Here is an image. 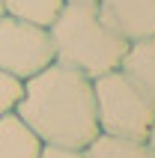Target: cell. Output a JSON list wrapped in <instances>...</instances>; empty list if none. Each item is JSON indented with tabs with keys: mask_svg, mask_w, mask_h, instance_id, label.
Instances as JSON below:
<instances>
[{
	"mask_svg": "<svg viewBox=\"0 0 155 158\" xmlns=\"http://www.w3.org/2000/svg\"><path fill=\"white\" fill-rule=\"evenodd\" d=\"M15 114L42 143L86 149L98 137L93 81L63 63H51L24 81Z\"/></svg>",
	"mask_w": 155,
	"mask_h": 158,
	"instance_id": "1",
	"label": "cell"
},
{
	"mask_svg": "<svg viewBox=\"0 0 155 158\" xmlns=\"http://www.w3.org/2000/svg\"><path fill=\"white\" fill-rule=\"evenodd\" d=\"M48 33L54 45V63H63L90 81L119 69L128 51V42L102 21L95 3H63Z\"/></svg>",
	"mask_w": 155,
	"mask_h": 158,
	"instance_id": "2",
	"label": "cell"
},
{
	"mask_svg": "<svg viewBox=\"0 0 155 158\" xmlns=\"http://www.w3.org/2000/svg\"><path fill=\"white\" fill-rule=\"evenodd\" d=\"M93 98H95L98 134L146 140L149 128L155 123V105L119 69L93 81Z\"/></svg>",
	"mask_w": 155,
	"mask_h": 158,
	"instance_id": "3",
	"label": "cell"
},
{
	"mask_svg": "<svg viewBox=\"0 0 155 158\" xmlns=\"http://www.w3.org/2000/svg\"><path fill=\"white\" fill-rule=\"evenodd\" d=\"M54 63L51 33L45 27L0 15V72L27 81Z\"/></svg>",
	"mask_w": 155,
	"mask_h": 158,
	"instance_id": "4",
	"label": "cell"
},
{
	"mask_svg": "<svg viewBox=\"0 0 155 158\" xmlns=\"http://www.w3.org/2000/svg\"><path fill=\"white\" fill-rule=\"evenodd\" d=\"M95 9L104 24L125 42L155 36V0H95Z\"/></svg>",
	"mask_w": 155,
	"mask_h": 158,
	"instance_id": "5",
	"label": "cell"
},
{
	"mask_svg": "<svg viewBox=\"0 0 155 158\" xmlns=\"http://www.w3.org/2000/svg\"><path fill=\"white\" fill-rule=\"evenodd\" d=\"M119 72L155 105V36L140 39V42H128Z\"/></svg>",
	"mask_w": 155,
	"mask_h": 158,
	"instance_id": "6",
	"label": "cell"
},
{
	"mask_svg": "<svg viewBox=\"0 0 155 158\" xmlns=\"http://www.w3.org/2000/svg\"><path fill=\"white\" fill-rule=\"evenodd\" d=\"M42 140L24 125L18 114L0 119V158H39Z\"/></svg>",
	"mask_w": 155,
	"mask_h": 158,
	"instance_id": "7",
	"label": "cell"
},
{
	"mask_svg": "<svg viewBox=\"0 0 155 158\" xmlns=\"http://www.w3.org/2000/svg\"><path fill=\"white\" fill-rule=\"evenodd\" d=\"M84 158H155L146 140H128V137H111L98 134L84 149Z\"/></svg>",
	"mask_w": 155,
	"mask_h": 158,
	"instance_id": "8",
	"label": "cell"
},
{
	"mask_svg": "<svg viewBox=\"0 0 155 158\" xmlns=\"http://www.w3.org/2000/svg\"><path fill=\"white\" fill-rule=\"evenodd\" d=\"M63 3L66 0H3V15H12L18 21L48 30L54 24V18L60 15Z\"/></svg>",
	"mask_w": 155,
	"mask_h": 158,
	"instance_id": "9",
	"label": "cell"
},
{
	"mask_svg": "<svg viewBox=\"0 0 155 158\" xmlns=\"http://www.w3.org/2000/svg\"><path fill=\"white\" fill-rule=\"evenodd\" d=\"M21 93H24V81L0 72V119L6 114H15L18 102H21Z\"/></svg>",
	"mask_w": 155,
	"mask_h": 158,
	"instance_id": "10",
	"label": "cell"
},
{
	"mask_svg": "<svg viewBox=\"0 0 155 158\" xmlns=\"http://www.w3.org/2000/svg\"><path fill=\"white\" fill-rule=\"evenodd\" d=\"M39 158H84V149H72V146H54V143H42Z\"/></svg>",
	"mask_w": 155,
	"mask_h": 158,
	"instance_id": "11",
	"label": "cell"
},
{
	"mask_svg": "<svg viewBox=\"0 0 155 158\" xmlns=\"http://www.w3.org/2000/svg\"><path fill=\"white\" fill-rule=\"evenodd\" d=\"M146 146L155 152V123H152V128H149V134H146Z\"/></svg>",
	"mask_w": 155,
	"mask_h": 158,
	"instance_id": "12",
	"label": "cell"
},
{
	"mask_svg": "<svg viewBox=\"0 0 155 158\" xmlns=\"http://www.w3.org/2000/svg\"><path fill=\"white\" fill-rule=\"evenodd\" d=\"M66 3H95V0H66Z\"/></svg>",
	"mask_w": 155,
	"mask_h": 158,
	"instance_id": "13",
	"label": "cell"
},
{
	"mask_svg": "<svg viewBox=\"0 0 155 158\" xmlns=\"http://www.w3.org/2000/svg\"><path fill=\"white\" fill-rule=\"evenodd\" d=\"M0 15H3V0H0Z\"/></svg>",
	"mask_w": 155,
	"mask_h": 158,
	"instance_id": "14",
	"label": "cell"
}]
</instances>
